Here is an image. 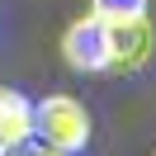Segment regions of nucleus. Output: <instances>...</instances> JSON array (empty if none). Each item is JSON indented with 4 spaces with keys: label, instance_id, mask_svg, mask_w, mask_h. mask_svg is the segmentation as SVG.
I'll use <instances>...</instances> for the list:
<instances>
[{
    "label": "nucleus",
    "instance_id": "4",
    "mask_svg": "<svg viewBox=\"0 0 156 156\" xmlns=\"http://www.w3.org/2000/svg\"><path fill=\"white\" fill-rule=\"evenodd\" d=\"M24 142H33V99L0 85V156L19 151Z\"/></svg>",
    "mask_w": 156,
    "mask_h": 156
},
{
    "label": "nucleus",
    "instance_id": "1",
    "mask_svg": "<svg viewBox=\"0 0 156 156\" xmlns=\"http://www.w3.org/2000/svg\"><path fill=\"white\" fill-rule=\"evenodd\" d=\"M33 137H38L43 147H52V151H66V156L85 151V142H90V114H85V104L71 99V95L38 99V104H33Z\"/></svg>",
    "mask_w": 156,
    "mask_h": 156
},
{
    "label": "nucleus",
    "instance_id": "7",
    "mask_svg": "<svg viewBox=\"0 0 156 156\" xmlns=\"http://www.w3.org/2000/svg\"><path fill=\"white\" fill-rule=\"evenodd\" d=\"M151 156H156V151H151Z\"/></svg>",
    "mask_w": 156,
    "mask_h": 156
},
{
    "label": "nucleus",
    "instance_id": "5",
    "mask_svg": "<svg viewBox=\"0 0 156 156\" xmlns=\"http://www.w3.org/2000/svg\"><path fill=\"white\" fill-rule=\"evenodd\" d=\"M90 14L104 24H118V19H142L147 14V0H90Z\"/></svg>",
    "mask_w": 156,
    "mask_h": 156
},
{
    "label": "nucleus",
    "instance_id": "2",
    "mask_svg": "<svg viewBox=\"0 0 156 156\" xmlns=\"http://www.w3.org/2000/svg\"><path fill=\"white\" fill-rule=\"evenodd\" d=\"M62 57H66L71 71H109V24L95 19V14H80L66 33H62Z\"/></svg>",
    "mask_w": 156,
    "mask_h": 156
},
{
    "label": "nucleus",
    "instance_id": "6",
    "mask_svg": "<svg viewBox=\"0 0 156 156\" xmlns=\"http://www.w3.org/2000/svg\"><path fill=\"white\" fill-rule=\"evenodd\" d=\"M10 156H66V151H52V147H43V142H38V147H33V142H24L19 151H10Z\"/></svg>",
    "mask_w": 156,
    "mask_h": 156
},
{
    "label": "nucleus",
    "instance_id": "3",
    "mask_svg": "<svg viewBox=\"0 0 156 156\" xmlns=\"http://www.w3.org/2000/svg\"><path fill=\"white\" fill-rule=\"evenodd\" d=\"M151 48H156V33H151V19H118L109 24V71L118 76H133L151 62Z\"/></svg>",
    "mask_w": 156,
    "mask_h": 156
}]
</instances>
